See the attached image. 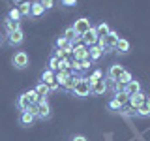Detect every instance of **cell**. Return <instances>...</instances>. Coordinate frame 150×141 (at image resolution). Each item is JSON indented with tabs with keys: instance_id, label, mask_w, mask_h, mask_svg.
Instances as JSON below:
<instances>
[{
	"instance_id": "6da1fadb",
	"label": "cell",
	"mask_w": 150,
	"mask_h": 141,
	"mask_svg": "<svg viewBox=\"0 0 150 141\" xmlns=\"http://www.w3.org/2000/svg\"><path fill=\"white\" fill-rule=\"evenodd\" d=\"M73 94H75L77 98H86V96H90V83H88L86 77L79 75L77 85H75V88H73Z\"/></svg>"
},
{
	"instance_id": "7a4b0ae2",
	"label": "cell",
	"mask_w": 150,
	"mask_h": 141,
	"mask_svg": "<svg viewBox=\"0 0 150 141\" xmlns=\"http://www.w3.org/2000/svg\"><path fill=\"white\" fill-rule=\"evenodd\" d=\"M71 26H73V30H75V34H77V36H83L86 30H90L92 23H90V19H88V17H81V19H77L75 25H71Z\"/></svg>"
},
{
	"instance_id": "3957f363",
	"label": "cell",
	"mask_w": 150,
	"mask_h": 141,
	"mask_svg": "<svg viewBox=\"0 0 150 141\" xmlns=\"http://www.w3.org/2000/svg\"><path fill=\"white\" fill-rule=\"evenodd\" d=\"M11 64L15 66L17 70H25L26 66H28V55H26V51H17V53L13 55V58H11Z\"/></svg>"
},
{
	"instance_id": "277c9868",
	"label": "cell",
	"mask_w": 150,
	"mask_h": 141,
	"mask_svg": "<svg viewBox=\"0 0 150 141\" xmlns=\"http://www.w3.org/2000/svg\"><path fill=\"white\" fill-rule=\"evenodd\" d=\"M107 90H109V85H107L105 77L100 79V81H96L94 85H90V94H92V96H103Z\"/></svg>"
},
{
	"instance_id": "5b68a950",
	"label": "cell",
	"mask_w": 150,
	"mask_h": 141,
	"mask_svg": "<svg viewBox=\"0 0 150 141\" xmlns=\"http://www.w3.org/2000/svg\"><path fill=\"white\" fill-rule=\"evenodd\" d=\"M118 40H120L118 32H115V30L111 28V32L105 36V51H107V53H111V51L116 49V43H118Z\"/></svg>"
},
{
	"instance_id": "8992f818",
	"label": "cell",
	"mask_w": 150,
	"mask_h": 141,
	"mask_svg": "<svg viewBox=\"0 0 150 141\" xmlns=\"http://www.w3.org/2000/svg\"><path fill=\"white\" fill-rule=\"evenodd\" d=\"M51 117V107H49V102H47V98H40V102H38V119H49Z\"/></svg>"
},
{
	"instance_id": "52a82bcc",
	"label": "cell",
	"mask_w": 150,
	"mask_h": 141,
	"mask_svg": "<svg viewBox=\"0 0 150 141\" xmlns=\"http://www.w3.org/2000/svg\"><path fill=\"white\" fill-rule=\"evenodd\" d=\"M124 66H120V64H112L109 66V70H107V81H111V83H115V81H118V77L122 75V72H124Z\"/></svg>"
},
{
	"instance_id": "ba28073f",
	"label": "cell",
	"mask_w": 150,
	"mask_h": 141,
	"mask_svg": "<svg viewBox=\"0 0 150 141\" xmlns=\"http://www.w3.org/2000/svg\"><path fill=\"white\" fill-rule=\"evenodd\" d=\"M98 43V34H96V28L90 26V30H86L83 34V45H86V47H92V45H96Z\"/></svg>"
},
{
	"instance_id": "9c48e42d",
	"label": "cell",
	"mask_w": 150,
	"mask_h": 141,
	"mask_svg": "<svg viewBox=\"0 0 150 141\" xmlns=\"http://www.w3.org/2000/svg\"><path fill=\"white\" fill-rule=\"evenodd\" d=\"M71 56L75 60H84V58H88V47L86 45H83V43H77V45H73V53Z\"/></svg>"
},
{
	"instance_id": "30bf717a",
	"label": "cell",
	"mask_w": 150,
	"mask_h": 141,
	"mask_svg": "<svg viewBox=\"0 0 150 141\" xmlns=\"http://www.w3.org/2000/svg\"><path fill=\"white\" fill-rule=\"evenodd\" d=\"M23 41H25V34H23V30L19 28V30H15V32H9L8 34V43L9 45H21Z\"/></svg>"
},
{
	"instance_id": "8fae6325",
	"label": "cell",
	"mask_w": 150,
	"mask_h": 141,
	"mask_svg": "<svg viewBox=\"0 0 150 141\" xmlns=\"http://www.w3.org/2000/svg\"><path fill=\"white\" fill-rule=\"evenodd\" d=\"M146 96H148V94H144V92L133 94V96H129V100H128V105H131L133 109H137V107L144 105V100H146Z\"/></svg>"
},
{
	"instance_id": "7c38bea8",
	"label": "cell",
	"mask_w": 150,
	"mask_h": 141,
	"mask_svg": "<svg viewBox=\"0 0 150 141\" xmlns=\"http://www.w3.org/2000/svg\"><path fill=\"white\" fill-rule=\"evenodd\" d=\"M124 92L128 94V96H133V94H139L143 92V88H141V83L137 81V79H131V81L124 87Z\"/></svg>"
},
{
	"instance_id": "4fadbf2b",
	"label": "cell",
	"mask_w": 150,
	"mask_h": 141,
	"mask_svg": "<svg viewBox=\"0 0 150 141\" xmlns=\"http://www.w3.org/2000/svg\"><path fill=\"white\" fill-rule=\"evenodd\" d=\"M77 79H79V73H73V75H69L66 81L60 85L62 87V90L66 92H73V88H75V85H77Z\"/></svg>"
},
{
	"instance_id": "5bb4252c",
	"label": "cell",
	"mask_w": 150,
	"mask_h": 141,
	"mask_svg": "<svg viewBox=\"0 0 150 141\" xmlns=\"http://www.w3.org/2000/svg\"><path fill=\"white\" fill-rule=\"evenodd\" d=\"M73 73H75L73 70H64V68H60V70H56V72H54V81L58 83V85H62L66 79H68L69 75H73Z\"/></svg>"
},
{
	"instance_id": "9a60e30c",
	"label": "cell",
	"mask_w": 150,
	"mask_h": 141,
	"mask_svg": "<svg viewBox=\"0 0 150 141\" xmlns=\"http://www.w3.org/2000/svg\"><path fill=\"white\" fill-rule=\"evenodd\" d=\"M103 56V49L100 45H92V47H88V58L92 60V62H98Z\"/></svg>"
},
{
	"instance_id": "2e32d148",
	"label": "cell",
	"mask_w": 150,
	"mask_h": 141,
	"mask_svg": "<svg viewBox=\"0 0 150 141\" xmlns=\"http://www.w3.org/2000/svg\"><path fill=\"white\" fill-rule=\"evenodd\" d=\"M45 13V8L41 6L40 0H36V2H32V8H30V17H41Z\"/></svg>"
},
{
	"instance_id": "e0dca14e",
	"label": "cell",
	"mask_w": 150,
	"mask_h": 141,
	"mask_svg": "<svg viewBox=\"0 0 150 141\" xmlns=\"http://www.w3.org/2000/svg\"><path fill=\"white\" fill-rule=\"evenodd\" d=\"M129 41L128 40H126V38H120V40H118V43H116V53H120V55H126V53H129Z\"/></svg>"
},
{
	"instance_id": "ac0fdd59",
	"label": "cell",
	"mask_w": 150,
	"mask_h": 141,
	"mask_svg": "<svg viewBox=\"0 0 150 141\" xmlns=\"http://www.w3.org/2000/svg\"><path fill=\"white\" fill-rule=\"evenodd\" d=\"M94 28H96V34H98V38H105V36L111 32V26L107 25L105 21H103V23H100V25H96Z\"/></svg>"
},
{
	"instance_id": "d6986e66",
	"label": "cell",
	"mask_w": 150,
	"mask_h": 141,
	"mask_svg": "<svg viewBox=\"0 0 150 141\" xmlns=\"http://www.w3.org/2000/svg\"><path fill=\"white\" fill-rule=\"evenodd\" d=\"M19 120H21V124H23V126H30L32 122L36 120V117H34V115H30L28 111H21V119H19Z\"/></svg>"
},
{
	"instance_id": "ffe728a7",
	"label": "cell",
	"mask_w": 150,
	"mask_h": 141,
	"mask_svg": "<svg viewBox=\"0 0 150 141\" xmlns=\"http://www.w3.org/2000/svg\"><path fill=\"white\" fill-rule=\"evenodd\" d=\"M34 90L38 92V96H40V98H47V94H49V85H45V83L40 81V83L36 85Z\"/></svg>"
},
{
	"instance_id": "44dd1931",
	"label": "cell",
	"mask_w": 150,
	"mask_h": 141,
	"mask_svg": "<svg viewBox=\"0 0 150 141\" xmlns=\"http://www.w3.org/2000/svg\"><path fill=\"white\" fill-rule=\"evenodd\" d=\"M41 83H45V85L54 83V72H53V70H49V68H47L45 72L41 73Z\"/></svg>"
},
{
	"instance_id": "7402d4cb",
	"label": "cell",
	"mask_w": 150,
	"mask_h": 141,
	"mask_svg": "<svg viewBox=\"0 0 150 141\" xmlns=\"http://www.w3.org/2000/svg\"><path fill=\"white\" fill-rule=\"evenodd\" d=\"M17 105H19V109H21V111H28V107H30V100L26 98V94H21V96H19Z\"/></svg>"
},
{
	"instance_id": "603a6c76",
	"label": "cell",
	"mask_w": 150,
	"mask_h": 141,
	"mask_svg": "<svg viewBox=\"0 0 150 141\" xmlns=\"http://www.w3.org/2000/svg\"><path fill=\"white\" fill-rule=\"evenodd\" d=\"M19 11H21V15H26L30 17V8H32V2H26V0H23L21 4H19Z\"/></svg>"
},
{
	"instance_id": "cb8c5ba5",
	"label": "cell",
	"mask_w": 150,
	"mask_h": 141,
	"mask_svg": "<svg viewBox=\"0 0 150 141\" xmlns=\"http://www.w3.org/2000/svg\"><path fill=\"white\" fill-rule=\"evenodd\" d=\"M131 79H133V75H131V72H128V70H124V72H122V75L118 77V83L122 85V87H126V85H128Z\"/></svg>"
},
{
	"instance_id": "d4e9b609",
	"label": "cell",
	"mask_w": 150,
	"mask_h": 141,
	"mask_svg": "<svg viewBox=\"0 0 150 141\" xmlns=\"http://www.w3.org/2000/svg\"><path fill=\"white\" fill-rule=\"evenodd\" d=\"M6 28H8V34H9V32H15V30L21 28V23H19V21H11V19L6 17Z\"/></svg>"
},
{
	"instance_id": "484cf974",
	"label": "cell",
	"mask_w": 150,
	"mask_h": 141,
	"mask_svg": "<svg viewBox=\"0 0 150 141\" xmlns=\"http://www.w3.org/2000/svg\"><path fill=\"white\" fill-rule=\"evenodd\" d=\"M115 100L118 102V103H120L122 107H124L126 103H128V100H129V96H128V94H126L124 90H120V92H116V94H115Z\"/></svg>"
},
{
	"instance_id": "4316f807",
	"label": "cell",
	"mask_w": 150,
	"mask_h": 141,
	"mask_svg": "<svg viewBox=\"0 0 150 141\" xmlns=\"http://www.w3.org/2000/svg\"><path fill=\"white\" fill-rule=\"evenodd\" d=\"M120 115H124V117H137V109H133L131 105L126 103V105L120 109Z\"/></svg>"
},
{
	"instance_id": "83f0119b",
	"label": "cell",
	"mask_w": 150,
	"mask_h": 141,
	"mask_svg": "<svg viewBox=\"0 0 150 141\" xmlns=\"http://www.w3.org/2000/svg\"><path fill=\"white\" fill-rule=\"evenodd\" d=\"M86 79H88V83H90V85H94L96 81L103 79V72H101V70H94V72L90 73V77H86Z\"/></svg>"
},
{
	"instance_id": "f1b7e54d",
	"label": "cell",
	"mask_w": 150,
	"mask_h": 141,
	"mask_svg": "<svg viewBox=\"0 0 150 141\" xmlns=\"http://www.w3.org/2000/svg\"><path fill=\"white\" fill-rule=\"evenodd\" d=\"M23 15H21V11H19V8H11L9 9V13H8V19H11V21H19Z\"/></svg>"
},
{
	"instance_id": "f546056e",
	"label": "cell",
	"mask_w": 150,
	"mask_h": 141,
	"mask_svg": "<svg viewBox=\"0 0 150 141\" xmlns=\"http://www.w3.org/2000/svg\"><path fill=\"white\" fill-rule=\"evenodd\" d=\"M62 36H64V38H66L68 41H73V40H75V36H77V34H75L73 26H68V28L64 30V34H62Z\"/></svg>"
},
{
	"instance_id": "4dcf8cb0",
	"label": "cell",
	"mask_w": 150,
	"mask_h": 141,
	"mask_svg": "<svg viewBox=\"0 0 150 141\" xmlns=\"http://www.w3.org/2000/svg\"><path fill=\"white\" fill-rule=\"evenodd\" d=\"M58 68H60V60H58V58H56V56L53 55V56L49 58V70H53V72H56Z\"/></svg>"
},
{
	"instance_id": "1f68e13d",
	"label": "cell",
	"mask_w": 150,
	"mask_h": 141,
	"mask_svg": "<svg viewBox=\"0 0 150 141\" xmlns=\"http://www.w3.org/2000/svg\"><path fill=\"white\" fill-rule=\"evenodd\" d=\"M25 94H26L28 100H30V103H38V102H40V96H38L36 90H28V92H25Z\"/></svg>"
},
{
	"instance_id": "d6a6232c",
	"label": "cell",
	"mask_w": 150,
	"mask_h": 141,
	"mask_svg": "<svg viewBox=\"0 0 150 141\" xmlns=\"http://www.w3.org/2000/svg\"><path fill=\"white\" fill-rule=\"evenodd\" d=\"M137 117H150V109H148L146 105L137 107Z\"/></svg>"
},
{
	"instance_id": "836d02e7",
	"label": "cell",
	"mask_w": 150,
	"mask_h": 141,
	"mask_svg": "<svg viewBox=\"0 0 150 141\" xmlns=\"http://www.w3.org/2000/svg\"><path fill=\"white\" fill-rule=\"evenodd\" d=\"M54 56H56L58 60H62V58H66V56H68V51H66V49H56V47H54Z\"/></svg>"
},
{
	"instance_id": "e575fe53",
	"label": "cell",
	"mask_w": 150,
	"mask_h": 141,
	"mask_svg": "<svg viewBox=\"0 0 150 141\" xmlns=\"http://www.w3.org/2000/svg\"><path fill=\"white\" fill-rule=\"evenodd\" d=\"M94 62L90 58H84V60H81V72H86V70H90V66H92Z\"/></svg>"
},
{
	"instance_id": "d590c367",
	"label": "cell",
	"mask_w": 150,
	"mask_h": 141,
	"mask_svg": "<svg viewBox=\"0 0 150 141\" xmlns=\"http://www.w3.org/2000/svg\"><path fill=\"white\" fill-rule=\"evenodd\" d=\"M109 109H112V111H120V109H122V105L115 100V98H112V100L109 102Z\"/></svg>"
},
{
	"instance_id": "8d00e7d4",
	"label": "cell",
	"mask_w": 150,
	"mask_h": 141,
	"mask_svg": "<svg viewBox=\"0 0 150 141\" xmlns=\"http://www.w3.org/2000/svg\"><path fill=\"white\" fill-rule=\"evenodd\" d=\"M41 2V6H43L45 9H51V8H54V0H40Z\"/></svg>"
},
{
	"instance_id": "74e56055",
	"label": "cell",
	"mask_w": 150,
	"mask_h": 141,
	"mask_svg": "<svg viewBox=\"0 0 150 141\" xmlns=\"http://www.w3.org/2000/svg\"><path fill=\"white\" fill-rule=\"evenodd\" d=\"M28 113H30V115H34L36 119H38V103H30V107H28Z\"/></svg>"
},
{
	"instance_id": "f35d334b",
	"label": "cell",
	"mask_w": 150,
	"mask_h": 141,
	"mask_svg": "<svg viewBox=\"0 0 150 141\" xmlns=\"http://www.w3.org/2000/svg\"><path fill=\"white\" fill-rule=\"evenodd\" d=\"M60 2H62V6H66V8L77 6V0H60Z\"/></svg>"
},
{
	"instance_id": "ab89813d",
	"label": "cell",
	"mask_w": 150,
	"mask_h": 141,
	"mask_svg": "<svg viewBox=\"0 0 150 141\" xmlns=\"http://www.w3.org/2000/svg\"><path fill=\"white\" fill-rule=\"evenodd\" d=\"M56 90H60V85L54 81V83H51V85H49V92H56Z\"/></svg>"
},
{
	"instance_id": "60d3db41",
	"label": "cell",
	"mask_w": 150,
	"mask_h": 141,
	"mask_svg": "<svg viewBox=\"0 0 150 141\" xmlns=\"http://www.w3.org/2000/svg\"><path fill=\"white\" fill-rule=\"evenodd\" d=\"M71 141H88L86 137H84V135H73V139Z\"/></svg>"
},
{
	"instance_id": "b9f144b4",
	"label": "cell",
	"mask_w": 150,
	"mask_h": 141,
	"mask_svg": "<svg viewBox=\"0 0 150 141\" xmlns=\"http://www.w3.org/2000/svg\"><path fill=\"white\" fill-rule=\"evenodd\" d=\"M144 105H146L148 109H150V96H146V100H144Z\"/></svg>"
},
{
	"instance_id": "7bdbcfd3",
	"label": "cell",
	"mask_w": 150,
	"mask_h": 141,
	"mask_svg": "<svg viewBox=\"0 0 150 141\" xmlns=\"http://www.w3.org/2000/svg\"><path fill=\"white\" fill-rule=\"evenodd\" d=\"M0 45H2V36H0Z\"/></svg>"
}]
</instances>
